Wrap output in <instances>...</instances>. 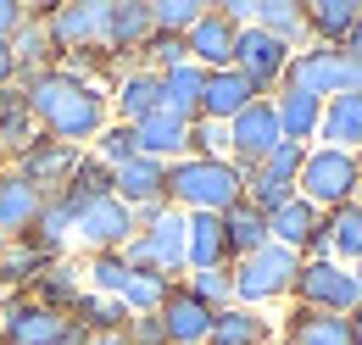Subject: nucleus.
Here are the masks:
<instances>
[{
    "mask_svg": "<svg viewBox=\"0 0 362 345\" xmlns=\"http://www.w3.org/2000/svg\"><path fill=\"white\" fill-rule=\"evenodd\" d=\"M40 206H45V195H40L34 184H23L11 168L0 172V240H23V234L34 228Z\"/></svg>",
    "mask_w": 362,
    "mask_h": 345,
    "instance_id": "nucleus-21",
    "label": "nucleus"
},
{
    "mask_svg": "<svg viewBox=\"0 0 362 345\" xmlns=\"http://www.w3.org/2000/svg\"><path fill=\"white\" fill-rule=\"evenodd\" d=\"M301 11H307V40L329 45V50H340V40L351 34V23L362 17L357 0H313V6H301Z\"/></svg>",
    "mask_w": 362,
    "mask_h": 345,
    "instance_id": "nucleus-29",
    "label": "nucleus"
},
{
    "mask_svg": "<svg viewBox=\"0 0 362 345\" xmlns=\"http://www.w3.org/2000/svg\"><path fill=\"white\" fill-rule=\"evenodd\" d=\"M134 62H139V67H151V73H173V67H184V62H189V50H184L179 34H151Z\"/></svg>",
    "mask_w": 362,
    "mask_h": 345,
    "instance_id": "nucleus-43",
    "label": "nucleus"
},
{
    "mask_svg": "<svg viewBox=\"0 0 362 345\" xmlns=\"http://www.w3.org/2000/svg\"><path fill=\"white\" fill-rule=\"evenodd\" d=\"M45 34L62 56H106V6H45Z\"/></svg>",
    "mask_w": 362,
    "mask_h": 345,
    "instance_id": "nucleus-8",
    "label": "nucleus"
},
{
    "mask_svg": "<svg viewBox=\"0 0 362 345\" xmlns=\"http://www.w3.org/2000/svg\"><path fill=\"white\" fill-rule=\"evenodd\" d=\"M40 267H45V257L28 240H0V296H28Z\"/></svg>",
    "mask_w": 362,
    "mask_h": 345,
    "instance_id": "nucleus-32",
    "label": "nucleus"
},
{
    "mask_svg": "<svg viewBox=\"0 0 362 345\" xmlns=\"http://www.w3.org/2000/svg\"><path fill=\"white\" fill-rule=\"evenodd\" d=\"M251 100H262V95H257V84H251L240 67L206 73V84H201V117H206V123H223V129H228V123H234V117H240Z\"/></svg>",
    "mask_w": 362,
    "mask_h": 345,
    "instance_id": "nucleus-18",
    "label": "nucleus"
},
{
    "mask_svg": "<svg viewBox=\"0 0 362 345\" xmlns=\"http://www.w3.org/2000/svg\"><path fill=\"white\" fill-rule=\"evenodd\" d=\"M129 273H134V267L123 262V251H95L90 267H84V279H90L84 290H90V296H112V301H117V296H123V284H129Z\"/></svg>",
    "mask_w": 362,
    "mask_h": 345,
    "instance_id": "nucleus-40",
    "label": "nucleus"
},
{
    "mask_svg": "<svg viewBox=\"0 0 362 345\" xmlns=\"http://www.w3.org/2000/svg\"><path fill=\"white\" fill-rule=\"evenodd\" d=\"M134 145L151 162H179L189 156V123H179L173 112H151L145 123H134Z\"/></svg>",
    "mask_w": 362,
    "mask_h": 345,
    "instance_id": "nucleus-22",
    "label": "nucleus"
},
{
    "mask_svg": "<svg viewBox=\"0 0 362 345\" xmlns=\"http://www.w3.org/2000/svg\"><path fill=\"white\" fill-rule=\"evenodd\" d=\"M67 317H73L84 334H123V329H129L123 301H112V296H90V290L73 301V312H67Z\"/></svg>",
    "mask_w": 362,
    "mask_h": 345,
    "instance_id": "nucleus-38",
    "label": "nucleus"
},
{
    "mask_svg": "<svg viewBox=\"0 0 362 345\" xmlns=\"http://www.w3.org/2000/svg\"><path fill=\"white\" fill-rule=\"evenodd\" d=\"M317 223H323V212H317L313 201H301V195H290L284 206H273L268 212V240L273 245H284V251H307V240L317 234Z\"/></svg>",
    "mask_w": 362,
    "mask_h": 345,
    "instance_id": "nucleus-25",
    "label": "nucleus"
},
{
    "mask_svg": "<svg viewBox=\"0 0 362 345\" xmlns=\"http://www.w3.org/2000/svg\"><path fill=\"white\" fill-rule=\"evenodd\" d=\"M84 345H129V340H123V334H90Z\"/></svg>",
    "mask_w": 362,
    "mask_h": 345,
    "instance_id": "nucleus-50",
    "label": "nucleus"
},
{
    "mask_svg": "<svg viewBox=\"0 0 362 345\" xmlns=\"http://www.w3.org/2000/svg\"><path fill=\"white\" fill-rule=\"evenodd\" d=\"M340 56H346L351 67H362V17H357V23H351V34L340 40Z\"/></svg>",
    "mask_w": 362,
    "mask_h": 345,
    "instance_id": "nucleus-48",
    "label": "nucleus"
},
{
    "mask_svg": "<svg viewBox=\"0 0 362 345\" xmlns=\"http://www.w3.org/2000/svg\"><path fill=\"white\" fill-rule=\"evenodd\" d=\"M284 89H301V95H317V100L362 95V67H351V62H346L340 50H329V45H307V50L290 56Z\"/></svg>",
    "mask_w": 362,
    "mask_h": 345,
    "instance_id": "nucleus-5",
    "label": "nucleus"
},
{
    "mask_svg": "<svg viewBox=\"0 0 362 345\" xmlns=\"http://www.w3.org/2000/svg\"><path fill=\"white\" fill-rule=\"evenodd\" d=\"M184 267L206 273V267H228V240L218 212H189L184 217Z\"/></svg>",
    "mask_w": 362,
    "mask_h": 345,
    "instance_id": "nucleus-19",
    "label": "nucleus"
},
{
    "mask_svg": "<svg viewBox=\"0 0 362 345\" xmlns=\"http://www.w3.org/2000/svg\"><path fill=\"white\" fill-rule=\"evenodd\" d=\"M23 240H28V245H34L45 262H62L67 240H73V212H67L62 201H45V206H40V217H34V228H28Z\"/></svg>",
    "mask_w": 362,
    "mask_h": 345,
    "instance_id": "nucleus-35",
    "label": "nucleus"
},
{
    "mask_svg": "<svg viewBox=\"0 0 362 345\" xmlns=\"http://www.w3.org/2000/svg\"><path fill=\"white\" fill-rule=\"evenodd\" d=\"M284 345H357V329H351V317L296 306L290 323H284Z\"/></svg>",
    "mask_w": 362,
    "mask_h": 345,
    "instance_id": "nucleus-24",
    "label": "nucleus"
},
{
    "mask_svg": "<svg viewBox=\"0 0 362 345\" xmlns=\"http://www.w3.org/2000/svg\"><path fill=\"white\" fill-rule=\"evenodd\" d=\"M106 106L117 112L112 123H145L151 112H162V73H151V67H123L117 78H112V95H106Z\"/></svg>",
    "mask_w": 362,
    "mask_h": 345,
    "instance_id": "nucleus-15",
    "label": "nucleus"
},
{
    "mask_svg": "<svg viewBox=\"0 0 362 345\" xmlns=\"http://www.w3.org/2000/svg\"><path fill=\"white\" fill-rule=\"evenodd\" d=\"M90 156H95V162H106V168L117 172L123 162H134V156H139L134 129H129V123H106V129L95 134V151H90Z\"/></svg>",
    "mask_w": 362,
    "mask_h": 345,
    "instance_id": "nucleus-41",
    "label": "nucleus"
},
{
    "mask_svg": "<svg viewBox=\"0 0 362 345\" xmlns=\"http://www.w3.org/2000/svg\"><path fill=\"white\" fill-rule=\"evenodd\" d=\"M123 262L129 267H156V273H184V212H168L156 217V223H145L134 240L123 245Z\"/></svg>",
    "mask_w": 362,
    "mask_h": 345,
    "instance_id": "nucleus-9",
    "label": "nucleus"
},
{
    "mask_svg": "<svg viewBox=\"0 0 362 345\" xmlns=\"http://www.w3.org/2000/svg\"><path fill=\"white\" fill-rule=\"evenodd\" d=\"M290 296L307 306V312L351 317V312L362 306V284H357V273H351L346 262H301V273H296V290H290Z\"/></svg>",
    "mask_w": 362,
    "mask_h": 345,
    "instance_id": "nucleus-6",
    "label": "nucleus"
},
{
    "mask_svg": "<svg viewBox=\"0 0 362 345\" xmlns=\"http://www.w3.org/2000/svg\"><path fill=\"white\" fill-rule=\"evenodd\" d=\"M290 45H279L262 28H240V45H234V67L257 84L262 100H273V89H284V67H290Z\"/></svg>",
    "mask_w": 362,
    "mask_h": 345,
    "instance_id": "nucleus-12",
    "label": "nucleus"
},
{
    "mask_svg": "<svg viewBox=\"0 0 362 345\" xmlns=\"http://www.w3.org/2000/svg\"><path fill=\"white\" fill-rule=\"evenodd\" d=\"M317 139L329 151H362V95H334L323 100V123H317Z\"/></svg>",
    "mask_w": 362,
    "mask_h": 345,
    "instance_id": "nucleus-26",
    "label": "nucleus"
},
{
    "mask_svg": "<svg viewBox=\"0 0 362 345\" xmlns=\"http://www.w3.org/2000/svg\"><path fill=\"white\" fill-rule=\"evenodd\" d=\"M123 340H129V345H168V334H162V317H156V312H151V317H129Z\"/></svg>",
    "mask_w": 362,
    "mask_h": 345,
    "instance_id": "nucleus-46",
    "label": "nucleus"
},
{
    "mask_svg": "<svg viewBox=\"0 0 362 345\" xmlns=\"http://www.w3.org/2000/svg\"><path fill=\"white\" fill-rule=\"evenodd\" d=\"M78 156H84L78 145H62V139H45V134H40V139H34V145L11 162V172H17L23 184H34L45 201H56V195L67 189L73 168H78Z\"/></svg>",
    "mask_w": 362,
    "mask_h": 345,
    "instance_id": "nucleus-10",
    "label": "nucleus"
},
{
    "mask_svg": "<svg viewBox=\"0 0 362 345\" xmlns=\"http://www.w3.org/2000/svg\"><path fill=\"white\" fill-rule=\"evenodd\" d=\"M273 112H279V134H284L290 145H307V139H317V123H323V100H317V95L279 89V95H273Z\"/></svg>",
    "mask_w": 362,
    "mask_h": 345,
    "instance_id": "nucleus-28",
    "label": "nucleus"
},
{
    "mask_svg": "<svg viewBox=\"0 0 362 345\" xmlns=\"http://www.w3.org/2000/svg\"><path fill=\"white\" fill-rule=\"evenodd\" d=\"M112 195L129 206V212H145V206H168V162H151V156H134L112 172Z\"/></svg>",
    "mask_w": 362,
    "mask_h": 345,
    "instance_id": "nucleus-16",
    "label": "nucleus"
},
{
    "mask_svg": "<svg viewBox=\"0 0 362 345\" xmlns=\"http://www.w3.org/2000/svg\"><path fill=\"white\" fill-rule=\"evenodd\" d=\"M184 290H189V296H195L201 306H212V312L234 306V279H228V267H206V273H189V279H184Z\"/></svg>",
    "mask_w": 362,
    "mask_h": 345,
    "instance_id": "nucleus-42",
    "label": "nucleus"
},
{
    "mask_svg": "<svg viewBox=\"0 0 362 345\" xmlns=\"http://www.w3.org/2000/svg\"><path fill=\"white\" fill-rule=\"evenodd\" d=\"M17 84V62H11V45H0V89Z\"/></svg>",
    "mask_w": 362,
    "mask_h": 345,
    "instance_id": "nucleus-49",
    "label": "nucleus"
},
{
    "mask_svg": "<svg viewBox=\"0 0 362 345\" xmlns=\"http://www.w3.org/2000/svg\"><path fill=\"white\" fill-rule=\"evenodd\" d=\"M162 334L168 345H206V329H212V306H201L189 290H184V279L168 284V301H162Z\"/></svg>",
    "mask_w": 362,
    "mask_h": 345,
    "instance_id": "nucleus-17",
    "label": "nucleus"
},
{
    "mask_svg": "<svg viewBox=\"0 0 362 345\" xmlns=\"http://www.w3.org/2000/svg\"><path fill=\"white\" fill-rule=\"evenodd\" d=\"M273 145H284L279 112H273V100H251V106L228 123V162H234V168H257Z\"/></svg>",
    "mask_w": 362,
    "mask_h": 345,
    "instance_id": "nucleus-13",
    "label": "nucleus"
},
{
    "mask_svg": "<svg viewBox=\"0 0 362 345\" xmlns=\"http://www.w3.org/2000/svg\"><path fill=\"white\" fill-rule=\"evenodd\" d=\"M296 273H301V257L268 240L262 251H251V257H240L228 267V279H234V306H251V312H257V306L290 296V290H296Z\"/></svg>",
    "mask_w": 362,
    "mask_h": 345,
    "instance_id": "nucleus-3",
    "label": "nucleus"
},
{
    "mask_svg": "<svg viewBox=\"0 0 362 345\" xmlns=\"http://www.w3.org/2000/svg\"><path fill=\"white\" fill-rule=\"evenodd\" d=\"M100 195H112V168L106 162H95L90 151L78 156V168H73V178H67V189L56 195L67 212H84L90 201H100Z\"/></svg>",
    "mask_w": 362,
    "mask_h": 345,
    "instance_id": "nucleus-36",
    "label": "nucleus"
},
{
    "mask_svg": "<svg viewBox=\"0 0 362 345\" xmlns=\"http://www.w3.org/2000/svg\"><path fill=\"white\" fill-rule=\"evenodd\" d=\"M357 172H362V151H357Z\"/></svg>",
    "mask_w": 362,
    "mask_h": 345,
    "instance_id": "nucleus-53",
    "label": "nucleus"
},
{
    "mask_svg": "<svg viewBox=\"0 0 362 345\" xmlns=\"http://www.w3.org/2000/svg\"><path fill=\"white\" fill-rule=\"evenodd\" d=\"M357 189H362V172H357L351 151H329V145L307 151L301 178H296V195L301 201H313L317 212H340L346 201H357Z\"/></svg>",
    "mask_w": 362,
    "mask_h": 345,
    "instance_id": "nucleus-4",
    "label": "nucleus"
},
{
    "mask_svg": "<svg viewBox=\"0 0 362 345\" xmlns=\"http://www.w3.org/2000/svg\"><path fill=\"white\" fill-rule=\"evenodd\" d=\"M201 84H206V73H201L195 62L162 73V112H173L179 123H195V117H201Z\"/></svg>",
    "mask_w": 362,
    "mask_h": 345,
    "instance_id": "nucleus-33",
    "label": "nucleus"
},
{
    "mask_svg": "<svg viewBox=\"0 0 362 345\" xmlns=\"http://www.w3.org/2000/svg\"><path fill=\"white\" fill-rule=\"evenodd\" d=\"M6 45H11V62H17V84L56 67V45H50V34H45V11H28L23 28H17Z\"/></svg>",
    "mask_w": 362,
    "mask_h": 345,
    "instance_id": "nucleus-23",
    "label": "nucleus"
},
{
    "mask_svg": "<svg viewBox=\"0 0 362 345\" xmlns=\"http://www.w3.org/2000/svg\"><path fill=\"white\" fill-rule=\"evenodd\" d=\"M134 234H139V223H134V212H129L117 195H100V201L84 206V212H73V240H84L90 257L95 251H123Z\"/></svg>",
    "mask_w": 362,
    "mask_h": 345,
    "instance_id": "nucleus-11",
    "label": "nucleus"
},
{
    "mask_svg": "<svg viewBox=\"0 0 362 345\" xmlns=\"http://www.w3.org/2000/svg\"><path fill=\"white\" fill-rule=\"evenodd\" d=\"M251 28H262V34L296 50V45H307V11L290 6V0H262V6H251Z\"/></svg>",
    "mask_w": 362,
    "mask_h": 345,
    "instance_id": "nucleus-34",
    "label": "nucleus"
},
{
    "mask_svg": "<svg viewBox=\"0 0 362 345\" xmlns=\"http://www.w3.org/2000/svg\"><path fill=\"white\" fill-rule=\"evenodd\" d=\"M234 45H240V28L228 23L218 6H206L201 23L184 34V50H189V62H195L201 73H223V67H234Z\"/></svg>",
    "mask_w": 362,
    "mask_h": 345,
    "instance_id": "nucleus-14",
    "label": "nucleus"
},
{
    "mask_svg": "<svg viewBox=\"0 0 362 345\" xmlns=\"http://www.w3.org/2000/svg\"><path fill=\"white\" fill-rule=\"evenodd\" d=\"M351 329H357V345H362V306L351 312Z\"/></svg>",
    "mask_w": 362,
    "mask_h": 345,
    "instance_id": "nucleus-51",
    "label": "nucleus"
},
{
    "mask_svg": "<svg viewBox=\"0 0 362 345\" xmlns=\"http://www.w3.org/2000/svg\"><path fill=\"white\" fill-rule=\"evenodd\" d=\"M223 240H228V267H234L240 257H251V251L268 245V217L257 212L251 201H234L223 212Z\"/></svg>",
    "mask_w": 362,
    "mask_h": 345,
    "instance_id": "nucleus-30",
    "label": "nucleus"
},
{
    "mask_svg": "<svg viewBox=\"0 0 362 345\" xmlns=\"http://www.w3.org/2000/svg\"><path fill=\"white\" fill-rule=\"evenodd\" d=\"M323 228H329V245H334V262H362V201H346L340 212H323Z\"/></svg>",
    "mask_w": 362,
    "mask_h": 345,
    "instance_id": "nucleus-39",
    "label": "nucleus"
},
{
    "mask_svg": "<svg viewBox=\"0 0 362 345\" xmlns=\"http://www.w3.org/2000/svg\"><path fill=\"white\" fill-rule=\"evenodd\" d=\"M189 156H228V129L223 123H206V117H195L189 123Z\"/></svg>",
    "mask_w": 362,
    "mask_h": 345,
    "instance_id": "nucleus-45",
    "label": "nucleus"
},
{
    "mask_svg": "<svg viewBox=\"0 0 362 345\" xmlns=\"http://www.w3.org/2000/svg\"><path fill=\"white\" fill-rule=\"evenodd\" d=\"M23 100H28V112H34V123H40L45 139L78 145V151L95 145V134L112 123L106 89H100V84H84V78H73V73H62V67L23 78Z\"/></svg>",
    "mask_w": 362,
    "mask_h": 345,
    "instance_id": "nucleus-1",
    "label": "nucleus"
},
{
    "mask_svg": "<svg viewBox=\"0 0 362 345\" xmlns=\"http://www.w3.org/2000/svg\"><path fill=\"white\" fill-rule=\"evenodd\" d=\"M301 162H307V145H290V139H284V145H273L257 168H240V178H245V201H251L262 217H268L273 206H284V201L296 195Z\"/></svg>",
    "mask_w": 362,
    "mask_h": 345,
    "instance_id": "nucleus-7",
    "label": "nucleus"
},
{
    "mask_svg": "<svg viewBox=\"0 0 362 345\" xmlns=\"http://www.w3.org/2000/svg\"><path fill=\"white\" fill-rule=\"evenodd\" d=\"M351 273H357V284H362V262H357V267H351Z\"/></svg>",
    "mask_w": 362,
    "mask_h": 345,
    "instance_id": "nucleus-52",
    "label": "nucleus"
},
{
    "mask_svg": "<svg viewBox=\"0 0 362 345\" xmlns=\"http://www.w3.org/2000/svg\"><path fill=\"white\" fill-rule=\"evenodd\" d=\"M23 17H28V6H17V0H0V45H6L17 28H23Z\"/></svg>",
    "mask_w": 362,
    "mask_h": 345,
    "instance_id": "nucleus-47",
    "label": "nucleus"
},
{
    "mask_svg": "<svg viewBox=\"0 0 362 345\" xmlns=\"http://www.w3.org/2000/svg\"><path fill=\"white\" fill-rule=\"evenodd\" d=\"M201 11H206V6H195V0H156V6H151V23H156V34H189V28H195V23H201Z\"/></svg>",
    "mask_w": 362,
    "mask_h": 345,
    "instance_id": "nucleus-44",
    "label": "nucleus"
},
{
    "mask_svg": "<svg viewBox=\"0 0 362 345\" xmlns=\"http://www.w3.org/2000/svg\"><path fill=\"white\" fill-rule=\"evenodd\" d=\"M40 306H50V312H73V301L84 296V279H78V267L62 257V262H45L40 267V279H34V290H28Z\"/></svg>",
    "mask_w": 362,
    "mask_h": 345,
    "instance_id": "nucleus-31",
    "label": "nucleus"
},
{
    "mask_svg": "<svg viewBox=\"0 0 362 345\" xmlns=\"http://www.w3.org/2000/svg\"><path fill=\"white\" fill-rule=\"evenodd\" d=\"M156 34V23H151V6H139V0H123V6H106V56H129L134 62L145 40Z\"/></svg>",
    "mask_w": 362,
    "mask_h": 345,
    "instance_id": "nucleus-20",
    "label": "nucleus"
},
{
    "mask_svg": "<svg viewBox=\"0 0 362 345\" xmlns=\"http://www.w3.org/2000/svg\"><path fill=\"white\" fill-rule=\"evenodd\" d=\"M168 284H173L168 273H156V267H134L117 301H123L129 317H151V312H162V301H168Z\"/></svg>",
    "mask_w": 362,
    "mask_h": 345,
    "instance_id": "nucleus-37",
    "label": "nucleus"
},
{
    "mask_svg": "<svg viewBox=\"0 0 362 345\" xmlns=\"http://www.w3.org/2000/svg\"><path fill=\"white\" fill-rule=\"evenodd\" d=\"M273 323L251 306H223L212 312V329H206V345H268Z\"/></svg>",
    "mask_w": 362,
    "mask_h": 345,
    "instance_id": "nucleus-27",
    "label": "nucleus"
},
{
    "mask_svg": "<svg viewBox=\"0 0 362 345\" xmlns=\"http://www.w3.org/2000/svg\"><path fill=\"white\" fill-rule=\"evenodd\" d=\"M234 201H245V178L228 156H179L168 162V206L173 212H218L223 217Z\"/></svg>",
    "mask_w": 362,
    "mask_h": 345,
    "instance_id": "nucleus-2",
    "label": "nucleus"
}]
</instances>
